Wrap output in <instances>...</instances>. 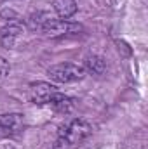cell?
<instances>
[{
  "label": "cell",
  "instance_id": "cell-6",
  "mask_svg": "<svg viewBox=\"0 0 148 149\" xmlns=\"http://www.w3.org/2000/svg\"><path fill=\"white\" fill-rule=\"evenodd\" d=\"M56 94H58V88L52 83H47V81L32 83L30 88H28V99L33 104H49L54 99Z\"/></svg>",
  "mask_w": 148,
  "mask_h": 149
},
{
  "label": "cell",
  "instance_id": "cell-7",
  "mask_svg": "<svg viewBox=\"0 0 148 149\" xmlns=\"http://www.w3.org/2000/svg\"><path fill=\"white\" fill-rule=\"evenodd\" d=\"M49 106L58 113H63V114H68L75 109V99L68 97V95H63V94H56L54 99L49 102Z\"/></svg>",
  "mask_w": 148,
  "mask_h": 149
},
{
  "label": "cell",
  "instance_id": "cell-8",
  "mask_svg": "<svg viewBox=\"0 0 148 149\" xmlns=\"http://www.w3.org/2000/svg\"><path fill=\"white\" fill-rule=\"evenodd\" d=\"M52 9L59 16V19H68L77 12L75 0H52Z\"/></svg>",
  "mask_w": 148,
  "mask_h": 149
},
{
  "label": "cell",
  "instance_id": "cell-11",
  "mask_svg": "<svg viewBox=\"0 0 148 149\" xmlns=\"http://www.w3.org/2000/svg\"><path fill=\"white\" fill-rule=\"evenodd\" d=\"M11 71V66H9V63L4 59V57H0V80H4L7 74Z\"/></svg>",
  "mask_w": 148,
  "mask_h": 149
},
{
  "label": "cell",
  "instance_id": "cell-2",
  "mask_svg": "<svg viewBox=\"0 0 148 149\" xmlns=\"http://www.w3.org/2000/svg\"><path fill=\"white\" fill-rule=\"evenodd\" d=\"M47 74L51 80L58 83H73L85 76V70L84 66H78L73 63H59V64L51 66L47 70Z\"/></svg>",
  "mask_w": 148,
  "mask_h": 149
},
{
  "label": "cell",
  "instance_id": "cell-10",
  "mask_svg": "<svg viewBox=\"0 0 148 149\" xmlns=\"http://www.w3.org/2000/svg\"><path fill=\"white\" fill-rule=\"evenodd\" d=\"M84 70H87L89 73H94V74H101L105 73V70H106V61L101 57V56H87L85 57V68Z\"/></svg>",
  "mask_w": 148,
  "mask_h": 149
},
{
  "label": "cell",
  "instance_id": "cell-9",
  "mask_svg": "<svg viewBox=\"0 0 148 149\" xmlns=\"http://www.w3.org/2000/svg\"><path fill=\"white\" fill-rule=\"evenodd\" d=\"M52 19V16L49 14V12H44V10H38V12H33L28 19H26V24H28V28L30 30H38V31H42L44 28H45V24L49 23Z\"/></svg>",
  "mask_w": 148,
  "mask_h": 149
},
{
  "label": "cell",
  "instance_id": "cell-3",
  "mask_svg": "<svg viewBox=\"0 0 148 149\" xmlns=\"http://www.w3.org/2000/svg\"><path fill=\"white\" fill-rule=\"evenodd\" d=\"M23 35H25V24L18 19L9 21L4 28H0V45L4 49H16Z\"/></svg>",
  "mask_w": 148,
  "mask_h": 149
},
{
  "label": "cell",
  "instance_id": "cell-4",
  "mask_svg": "<svg viewBox=\"0 0 148 149\" xmlns=\"http://www.w3.org/2000/svg\"><path fill=\"white\" fill-rule=\"evenodd\" d=\"M25 128V118L19 113H5L0 114V139H9Z\"/></svg>",
  "mask_w": 148,
  "mask_h": 149
},
{
  "label": "cell",
  "instance_id": "cell-1",
  "mask_svg": "<svg viewBox=\"0 0 148 149\" xmlns=\"http://www.w3.org/2000/svg\"><path fill=\"white\" fill-rule=\"evenodd\" d=\"M92 134V127L89 121L77 118L73 121H70L59 134V144L61 146H77L80 142H84L89 135Z\"/></svg>",
  "mask_w": 148,
  "mask_h": 149
},
{
  "label": "cell",
  "instance_id": "cell-5",
  "mask_svg": "<svg viewBox=\"0 0 148 149\" xmlns=\"http://www.w3.org/2000/svg\"><path fill=\"white\" fill-rule=\"evenodd\" d=\"M47 37H52V38H58V37H66V35H75L78 31H82V26L77 24V23H72L68 19H56L52 17L45 28L42 30Z\"/></svg>",
  "mask_w": 148,
  "mask_h": 149
}]
</instances>
